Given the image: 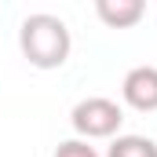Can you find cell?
Returning a JSON list of instances; mask_svg holds the SVG:
<instances>
[{
    "label": "cell",
    "mask_w": 157,
    "mask_h": 157,
    "mask_svg": "<svg viewBox=\"0 0 157 157\" xmlns=\"http://www.w3.org/2000/svg\"><path fill=\"white\" fill-rule=\"evenodd\" d=\"M18 48H22V59L29 66H37V70H59V66H66V59L73 51V37H70V26L59 15L33 11L18 26Z\"/></svg>",
    "instance_id": "1"
},
{
    "label": "cell",
    "mask_w": 157,
    "mask_h": 157,
    "mask_svg": "<svg viewBox=\"0 0 157 157\" xmlns=\"http://www.w3.org/2000/svg\"><path fill=\"white\" fill-rule=\"evenodd\" d=\"M70 124L77 132V139L91 143V139H117L121 124H124V110L106 95H88L80 99L70 113Z\"/></svg>",
    "instance_id": "2"
},
{
    "label": "cell",
    "mask_w": 157,
    "mask_h": 157,
    "mask_svg": "<svg viewBox=\"0 0 157 157\" xmlns=\"http://www.w3.org/2000/svg\"><path fill=\"white\" fill-rule=\"evenodd\" d=\"M121 99L139 113H154L157 110V66H132L121 80Z\"/></svg>",
    "instance_id": "3"
},
{
    "label": "cell",
    "mask_w": 157,
    "mask_h": 157,
    "mask_svg": "<svg viewBox=\"0 0 157 157\" xmlns=\"http://www.w3.org/2000/svg\"><path fill=\"white\" fill-rule=\"evenodd\" d=\"M95 15L110 29H132L146 15V4L143 0H95Z\"/></svg>",
    "instance_id": "4"
},
{
    "label": "cell",
    "mask_w": 157,
    "mask_h": 157,
    "mask_svg": "<svg viewBox=\"0 0 157 157\" xmlns=\"http://www.w3.org/2000/svg\"><path fill=\"white\" fill-rule=\"evenodd\" d=\"M106 157H157V143L150 135H117L110 139Z\"/></svg>",
    "instance_id": "5"
},
{
    "label": "cell",
    "mask_w": 157,
    "mask_h": 157,
    "mask_svg": "<svg viewBox=\"0 0 157 157\" xmlns=\"http://www.w3.org/2000/svg\"><path fill=\"white\" fill-rule=\"evenodd\" d=\"M55 157H99V154H95V146H88L84 139H66V143L55 146Z\"/></svg>",
    "instance_id": "6"
}]
</instances>
